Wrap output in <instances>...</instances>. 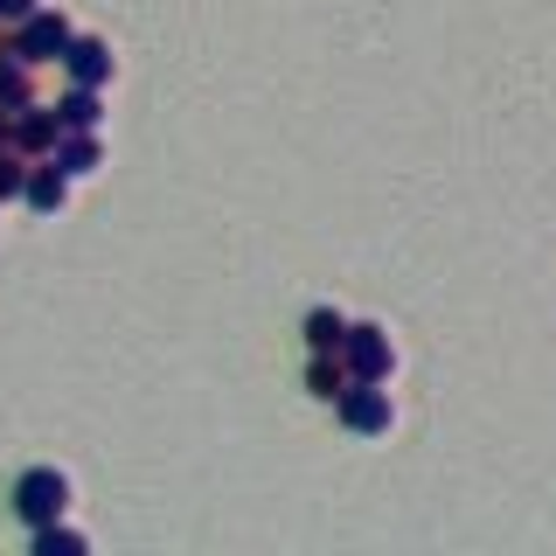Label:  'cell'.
<instances>
[{"label":"cell","mask_w":556,"mask_h":556,"mask_svg":"<svg viewBox=\"0 0 556 556\" xmlns=\"http://www.w3.org/2000/svg\"><path fill=\"white\" fill-rule=\"evenodd\" d=\"M63 508H70V473H56V466H28L14 480V521L22 529H49V521H63Z\"/></svg>","instance_id":"1"},{"label":"cell","mask_w":556,"mask_h":556,"mask_svg":"<svg viewBox=\"0 0 556 556\" xmlns=\"http://www.w3.org/2000/svg\"><path fill=\"white\" fill-rule=\"evenodd\" d=\"M70 35H77V28H70V22H63V14H49V8H35V14H28V22H22V28H14V42H0V56H22L28 70H35V63H63V49H70Z\"/></svg>","instance_id":"2"},{"label":"cell","mask_w":556,"mask_h":556,"mask_svg":"<svg viewBox=\"0 0 556 556\" xmlns=\"http://www.w3.org/2000/svg\"><path fill=\"white\" fill-rule=\"evenodd\" d=\"M341 362H348V376H355V382H390V376H396V348H390V334H382L376 320L348 327Z\"/></svg>","instance_id":"3"},{"label":"cell","mask_w":556,"mask_h":556,"mask_svg":"<svg viewBox=\"0 0 556 556\" xmlns=\"http://www.w3.org/2000/svg\"><path fill=\"white\" fill-rule=\"evenodd\" d=\"M334 410H341V425L355 431V439H382V431H390V390H382V382H348V390L334 396Z\"/></svg>","instance_id":"4"},{"label":"cell","mask_w":556,"mask_h":556,"mask_svg":"<svg viewBox=\"0 0 556 556\" xmlns=\"http://www.w3.org/2000/svg\"><path fill=\"white\" fill-rule=\"evenodd\" d=\"M56 147H63L56 104H22V112H14V153H28V161H49Z\"/></svg>","instance_id":"5"},{"label":"cell","mask_w":556,"mask_h":556,"mask_svg":"<svg viewBox=\"0 0 556 556\" xmlns=\"http://www.w3.org/2000/svg\"><path fill=\"white\" fill-rule=\"evenodd\" d=\"M63 70H70V84H91V91H104L112 84V49L98 42V35H70V49H63Z\"/></svg>","instance_id":"6"},{"label":"cell","mask_w":556,"mask_h":556,"mask_svg":"<svg viewBox=\"0 0 556 556\" xmlns=\"http://www.w3.org/2000/svg\"><path fill=\"white\" fill-rule=\"evenodd\" d=\"M63 195H70V174H63L56 161H35V167H28V188H22V202L35 208V216H56V208H63Z\"/></svg>","instance_id":"7"},{"label":"cell","mask_w":556,"mask_h":556,"mask_svg":"<svg viewBox=\"0 0 556 556\" xmlns=\"http://www.w3.org/2000/svg\"><path fill=\"white\" fill-rule=\"evenodd\" d=\"M49 161H56L70 181H84V174H98V167H104V147H98V132H63V147L49 153Z\"/></svg>","instance_id":"8"},{"label":"cell","mask_w":556,"mask_h":556,"mask_svg":"<svg viewBox=\"0 0 556 556\" xmlns=\"http://www.w3.org/2000/svg\"><path fill=\"white\" fill-rule=\"evenodd\" d=\"M348 382H355V376H348V362H341V348H320V355H313V362H306V390H313V396H320V404H334V396L348 390Z\"/></svg>","instance_id":"9"},{"label":"cell","mask_w":556,"mask_h":556,"mask_svg":"<svg viewBox=\"0 0 556 556\" xmlns=\"http://www.w3.org/2000/svg\"><path fill=\"white\" fill-rule=\"evenodd\" d=\"M56 118H63V132H98V118H104V104L91 84H70V91L56 98Z\"/></svg>","instance_id":"10"},{"label":"cell","mask_w":556,"mask_h":556,"mask_svg":"<svg viewBox=\"0 0 556 556\" xmlns=\"http://www.w3.org/2000/svg\"><path fill=\"white\" fill-rule=\"evenodd\" d=\"M300 334H306V355H320V348H341V341H348V320H341L334 306H313Z\"/></svg>","instance_id":"11"},{"label":"cell","mask_w":556,"mask_h":556,"mask_svg":"<svg viewBox=\"0 0 556 556\" xmlns=\"http://www.w3.org/2000/svg\"><path fill=\"white\" fill-rule=\"evenodd\" d=\"M22 104H35L28 63H22V56H0V112H22Z\"/></svg>","instance_id":"12"},{"label":"cell","mask_w":556,"mask_h":556,"mask_svg":"<svg viewBox=\"0 0 556 556\" xmlns=\"http://www.w3.org/2000/svg\"><path fill=\"white\" fill-rule=\"evenodd\" d=\"M28 153H14V147H0V202H22V188H28Z\"/></svg>","instance_id":"13"},{"label":"cell","mask_w":556,"mask_h":556,"mask_svg":"<svg viewBox=\"0 0 556 556\" xmlns=\"http://www.w3.org/2000/svg\"><path fill=\"white\" fill-rule=\"evenodd\" d=\"M28 535H35V549H84V535L63 529V521H49V529H28Z\"/></svg>","instance_id":"14"},{"label":"cell","mask_w":556,"mask_h":556,"mask_svg":"<svg viewBox=\"0 0 556 556\" xmlns=\"http://www.w3.org/2000/svg\"><path fill=\"white\" fill-rule=\"evenodd\" d=\"M28 14H35V0H0V28H8V22H28Z\"/></svg>","instance_id":"15"},{"label":"cell","mask_w":556,"mask_h":556,"mask_svg":"<svg viewBox=\"0 0 556 556\" xmlns=\"http://www.w3.org/2000/svg\"><path fill=\"white\" fill-rule=\"evenodd\" d=\"M0 147H14V112H0Z\"/></svg>","instance_id":"16"}]
</instances>
